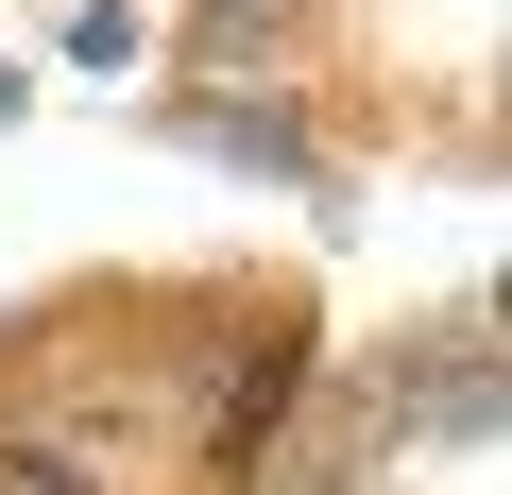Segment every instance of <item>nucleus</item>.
Segmentation results:
<instances>
[{"mask_svg":"<svg viewBox=\"0 0 512 495\" xmlns=\"http://www.w3.org/2000/svg\"><path fill=\"white\" fill-rule=\"evenodd\" d=\"M256 308H274V274H69L0 325V427L69 444L120 495H171L222 359L256 342Z\"/></svg>","mask_w":512,"mask_h":495,"instance_id":"nucleus-1","label":"nucleus"},{"mask_svg":"<svg viewBox=\"0 0 512 495\" xmlns=\"http://www.w3.org/2000/svg\"><path fill=\"white\" fill-rule=\"evenodd\" d=\"M308 86H325V69H308ZM308 86H154V120H171L188 154H222V171H274V188H342V120H325Z\"/></svg>","mask_w":512,"mask_h":495,"instance_id":"nucleus-2","label":"nucleus"},{"mask_svg":"<svg viewBox=\"0 0 512 495\" xmlns=\"http://www.w3.org/2000/svg\"><path fill=\"white\" fill-rule=\"evenodd\" d=\"M171 18V86H308L342 52V0H154Z\"/></svg>","mask_w":512,"mask_h":495,"instance_id":"nucleus-3","label":"nucleus"},{"mask_svg":"<svg viewBox=\"0 0 512 495\" xmlns=\"http://www.w3.org/2000/svg\"><path fill=\"white\" fill-rule=\"evenodd\" d=\"M0 495H120V478H86V461L35 444V427H0Z\"/></svg>","mask_w":512,"mask_h":495,"instance_id":"nucleus-4","label":"nucleus"}]
</instances>
